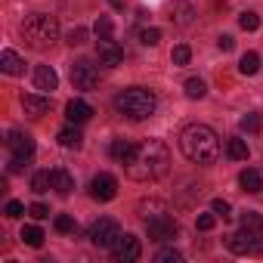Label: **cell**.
Masks as SVG:
<instances>
[{"mask_svg": "<svg viewBox=\"0 0 263 263\" xmlns=\"http://www.w3.org/2000/svg\"><path fill=\"white\" fill-rule=\"evenodd\" d=\"M127 177L137 180V183H152L158 177H164L171 171V152L161 140H146V143H137L134 155L127 161Z\"/></svg>", "mask_w": 263, "mask_h": 263, "instance_id": "6da1fadb", "label": "cell"}, {"mask_svg": "<svg viewBox=\"0 0 263 263\" xmlns=\"http://www.w3.org/2000/svg\"><path fill=\"white\" fill-rule=\"evenodd\" d=\"M180 149L192 164H214L220 158V140L208 124H189L180 134Z\"/></svg>", "mask_w": 263, "mask_h": 263, "instance_id": "7a4b0ae2", "label": "cell"}, {"mask_svg": "<svg viewBox=\"0 0 263 263\" xmlns=\"http://www.w3.org/2000/svg\"><path fill=\"white\" fill-rule=\"evenodd\" d=\"M155 105H158V99L146 87H127V90H121L115 96L118 115H124L130 121H146V118H152L155 115Z\"/></svg>", "mask_w": 263, "mask_h": 263, "instance_id": "3957f363", "label": "cell"}, {"mask_svg": "<svg viewBox=\"0 0 263 263\" xmlns=\"http://www.w3.org/2000/svg\"><path fill=\"white\" fill-rule=\"evenodd\" d=\"M22 37L31 50H50L56 41H59V22L56 16H47V13H34L22 22Z\"/></svg>", "mask_w": 263, "mask_h": 263, "instance_id": "277c9868", "label": "cell"}, {"mask_svg": "<svg viewBox=\"0 0 263 263\" xmlns=\"http://www.w3.org/2000/svg\"><path fill=\"white\" fill-rule=\"evenodd\" d=\"M7 146H10V152H13L10 174H19V171L31 161V155H34V140H31V134H19V130H13L10 140H7Z\"/></svg>", "mask_w": 263, "mask_h": 263, "instance_id": "5b68a950", "label": "cell"}, {"mask_svg": "<svg viewBox=\"0 0 263 263\" xmlns=\"http://www.w3.org/2000/svg\"><path fill=\"white\" fill-rule=\"evenodd\" d=\"M118 235H121V229H118V223H115L111 217H99V220L90 226V241H93L96 248H111V245L118 241Z\"/></svg>", "mask_w": 263, "mask_h": 263, "instance_id": "8992f818", "label": "cell"}, {"mask_svg": "<svg viewBox=\"0 0 263 263\" xmlns=\"http://www.w3.org/2000/svg\"><path fill=\"white\" fill-rule=\"evenodd\" d=\"M71 84H74V90H93V87L99 84V71H96V65H93L90 59H78V62H71Z\"/></svg>", "mask_w": 263, "mask_h": 263, "instance_id": "52a82bcc", "label": "cell"}, {"mask_svg": "<svg viewBox=\"0 0 263 263\" xmlns=\"http://www.w3.org/2000/svg\"><path fill=\"white\" fill-rule=\"evenodd\" d=\"M140 254H143V245H140V238L137 235H118V241L111 245V257L118 260V263H134V260H140Z\"/></svg>", "mask_w": 263, "mask_h": 263, "instance_id": "ba28073f", "label": "cell"}, {"mask_svg": "<svg viewBox=\"0 0 263 263\" xmlns=\"http://www.w3.org/2000/svg\"><path fill=\"white\" fill-rule=\"evenodd\" d=\"M146 229H149V238L152 241H167L177 235V220L171 214H161L155 220H146Z\"/></svg>", "mask_w": 263, "mask_h": 263, "instance_id": "9c48e42d", "label": "cell"}, {"mask_svg": "<svg viewBox=\"0 0 263 263\" xmlns=\"http://www.w3.org/2000/svg\"><path fill=\"white\" fill-rule=\"evenodd\" d=\"M90 195H93L96 201H111V198L118 195V180H115L111 174H96L93 183H90Z\"/></svg>", "mask_w": 263, "mask_h": 263, "instance_id": "30bf717a", "label": "cell"}, {"mask_svg": "<svg viewBox=\"0 0 263 263\" xmlns=\"http://www.w3.org/2000/svg\"><path fill=\"white\" fill-rule=\"evenodd\" d=\"M96 53H99V62L108 65V68H118V65L124 62V50H121L118 41H111V37H99Z\"/></svg>", "mask_w": 263, "mask_h": 263, "instance_id": "8fae6325", "label": "cell"}, {"mask_svg": "<svg viewBox=\"0 0 263 263\" xmlns=\"http://www.w3.org/2000/svg\"><path fill=\"white\" fill-rule=\"evenodd\" d=\"M226 248L232 254H254L257 251V232H248V229H238L226 238Z\"/></svg>", "mask_w": 263, "mask_h": 263, "instance_id": "7c38bea8", "label": "cell"}, {"mask_svg": "<svg viewBox=\"0 0 263 263\" xmlns=\"http://www.w3.org/2000/svg\"><path fill=\"white\" fill-rule=\"evenodd\" d=\"M22 108L28 118H44L50 111V99L47 96H37V93H25L22 96Z\"/></svg>", "mask_w": 263, "mask_h": 263, "instance_id": "4fadbf2b", "label": "cell"}, {"mask_svg": "<svg viewBox=\"0 0 263 263\" xmlns=\"http://www.w3.org/2000/svg\"><path fill=\"white\" fill-rule=\"evenodd\" d=\"M34 87L44 90V93H53V90L59 87V74H56L50 65H37V68H34Z\"/></svg>", "mask_w": 263, "mask_h": 263, "instance_id": "5bb4252c", "label": "cell"}, {"mask_svg": "<svg viewBox=\"0 0 263 263\" xmlns=\"http://www.w3.org/2000/svg\"><path fill=\"white\" fill-rule=\"evenodd\" d=\"M65 118H68L71 124H84V121L93 118V105H87L84 99H71V102L65 105Z\"/></svg>", "mask_w": 263, "mask_h": 263, "instance_id": "9a60e30c", "label": "cell"}, {"mask_svg": "<svg viewBox=\"0 0 263 263\" xmlns=\"http://www.w3.org/2000/svg\"><path fill=\"white\" fill-rule=\"evenodd\" d=\"M238 186H241L245 192L257 195V192H263V174H260V171H254V167H248V171H241V174H238Z\"/></svg>", "mask_w": 263, "mask_h": 263, "instance_id": "2e32d148", "label": "cell"}, {"mask_svg": "<svg viewBox=\"0 0 263 263\" xmlns=\"http://www.w3.org/2000/svg\"><path fill=\"white\" fill-rule=\"evenodd\" d=\"M137 211H140V217H143V220H155V217H161V214H171V211H167V204H164V201H158V198H143Z\"/></svg>", "mask_w": 263, "mask_h": 263, "instance_id": "e0dca14e", "label": "cell"}, {"mask_svg": "<svg viewBox=\"0 0 263 263\" xmlns=\"http://www.w3.org/2000/svg\"><path fill=\"white\" fill-rule=\"evenodd\" d=\"M0 68H4L7 74H22L25 62H22V56L16 50H4V53H0Z\"/></svg>", "mask_w": 263, "mask_h": 263, "instance_id": "ac0fdd59", "label": "cell"}, {"mask_svg": "<svg viewBox=\"0 0 263 263\" xmlns=\"http://www.w3.org/2000/svg\"><path fill=\"white\" fill-rule=\"evenodd\" d=\"M53 189H56L59 195H71V189H74V177H71L65 167H56V171H53Z\"/></svg>", "mask_w": 263, "mask_h": 263, "instance_id": "d6986e66", "label": "cell"}, {"mask_svg": "<svg viewBox=\"0 0 263 263\" xmlns=\"http://www.w3.org/2000/svg\"><path fill=\"white\" fill-rule=\"evenodd\" d=\"M59 146L62 149H81V143H84V137H81V130L78 127H65V130H59Z\"/></svg>", "mask_w": 263, "mask_h": 263, "instance_id": "ffe728a7", "label": "cell"}, {"mask_svg": "<svg viewBox=\"0 0 263 263\" xmlns=\"http://www.w3.org/2000/svg\"><path fill=\"white\" fill-rule=\"evenodd\" d=\"M134 149H137V143H130V140H111V158L115 161H127L130 155H134Z\"/></svg>", "mask_w": 263, "mask_h": 263, "instance_id": "44dd1931", "label": "cell"}, {"mask_svg": "<svg viewBox=\"0 0 263 263\" xmlns=\"http://www.w3.org/2000/svg\"><path fill=\"white\" fill-rule=\"evenodd\" d=\"M226 155H229L232 161H248V143H245L241 137H232V140L226 143Z\"/></svg>", "mask_w": 263, "mask_h": 263, "instance_id": "7402d4cb", "label": "cell"}, {"mask_svg": "<svg viewBox=\"0 0 263 263\" xmlns=\"http://www.w3.org/2000/svg\"><path fill=\"white\" fill-rule=\"evenodd\" d=\"M50 189H53V174H50V171H37V174L31 177V192L44 195V192H50Z\"/></svg>", "mask_w": 263, "mask_h": 263, "instance_id": "603a6c76", "label": "cell"}, {"mask_svg": "<svg viewBox=\"0 0 263 263\" xmlns=\"http://www.w3.org/2000/svg\"><path fill=\"white\" fill-rule=\"evenodd\" d=\"M192 16H195V13H192V7L186 4V0H174V16H171V19H174L177 25H189Z\"/></svg>", "mask_w": 263, "mask_h": 263, "instance_id": "cb8c5ba5", "label": "cell"}, {"mask_svg": "<svg viewBox=\"0 0 263 263\" xmlns=\"http://www.w3.org/2000/svg\"><path fill=\"white\" fill-rule=\"evenodd\" d=\"M44 238H47V235H44L41 226H25V229H22V241H25L28 248H41Z\"/></svg>", "mask_w": 263, "mask_h": 263, "instance_id": "d4e9b609", "label": "cell"}, {"mask_svg": "<svg viewBox=\"0 0 263 263\" xmlns=\"http://www.w3.org/2000/svg\"><path fill=\"white\" fill-rule=\"evenodd\" d=\"M241 229H248V232H263V217H260L257 211H245V214H241Z\"/></svg>", "mask_w": 263, "mask_h": 263, "instance_id": "484cf974", "label": "cell"}, {"mask_svg": "<svg viewBox=\"0 0 263 263\" xmlns=\"http://www.w3.org/2000/svg\"><path fill=\"white\" fill-rule=\"evenodd\" d=\"M238 71H241V74H257V71H260V56H257V53H245L241 62H238Z\"/></svg>", "mask_w": 263, "mask_h": 263, "instance_id": "4316f807", "label": "cell"}, {"mask_svg": "<svg viewBox=\"0 0 263 263\" xmlns=\"http://www.w3.org/2000/svg\"><path fill=\"white\" fill-rule=\"evenodd\" d=\"M204 93H208V84H204L201 78H189V81H186V96H189V99H201Z\"/></svg>", "mask_w": 263, "mask_h": 263, "instance_id": "83f0119b", "label": "cell"}, {"mask_svg": "<svg viewBox=\"0 0 263 263\" xmlns=\"http://www.w3.org/2000/svg\"><path fill=\"white\" fill-rule=\"evenodd\" d=\"M65 44H71V47H81V44H87V28L74 25V28L65 34Z\"/></svg>", "mask_w": 263, "mask_h": 263, "instance_id": "f1b7e54d", "label": "cell"}, {"mask_svg": "<svg viewBox=\"0 0 263 263\" xmlns=\"http://www.w3.org/2000/svg\"><path fill=\"white\" fill-rule=\"evenodd\" d=\"M171 59H174V65H189V59H192V50H189L186 44H180V47H174Z\"/></svg>", "mask_w": 263, "mask_h": 263, "instance_id": "f546056e", "label": "cell"}, {"mask_svg": "<svg viewBox=\"0 0 263 263\" xmlns=\"http://www.w3.org/2000/svg\"><path fill=\"white\" fill-rule=\"evenodd\" d=\"M238 25H241L245 31H257V28H260V16H257V13H241V16H238Z\"/></svg>", "mask_w": 263, "mask_h": 263, "instance_id": "4dcf8cb0", "label": "cell"}, {"mask_svg": "<svg viewBox=\"0 0 263 263\" xmlns=\"http://www.w3.org/2000/svg\"><path fill=\"white\" fill-rule=\"evenodd\" d=\"M74 229H78V226H74V220H71L68 214H59V217H56V232H62V235H71Z\"/></svg>", "mask_w": 263, "mask_h": 263, "instance_id": "1f68e13d", "label": "cell"}, {"mask_svg": "<svg viewBox=\"0 0 263 263\" xmlns=\"http://www.w3.org/2000/svg\"><path fill=\"white\" fill-rule=\"evenodd\" d=\"M155 260H158V263H180V260H183V254H180L177 248H164V251H158V254H155Z\"/></svg>", "mask_w": 263, "mask_h": 263, "instance_id": "d6a6232c", "label": "cell"}, {"mask_svg": "<svg viewBox=\"0 0 263 263\" xmlns=\"http://www.w3.org/2000/svg\"><path fill=\"white\" fill-rule=\"evenodd\" d=\"M93 31H96V37H111V19L108 16H99L96 25H93Z\"/></svg>", "mask_w": 263, "mask_h": 263, "instance_id": "836d02e7", "label": "cell"}, {"mask_svg": "<svg viewBox=\"0 0 263 263\" xmlns=\"http://www.w3.org/2000/svg\"><path fill=\"white\" fill-rule=\"evenodd\" d=\"M238 127L245 130V134H257V130H260V118H257V115H245V118L238 121Z\"/></svg>", "mask_w": 263, "mask_h": 263, "instance_id": "e575fe53", "label": "cell"}, {"mask_svg": "<svg viewBox=\"0 0 263 263\" xmlns=\"http://www.w3.org/2000/svg\"><path fill=\"white\" fill-rule=\"evenodd\" d=\"M140 41H143L146 47H155V44L161 41V31H158V28H143V31H140Z\"/></svg>", "mask_w": 263, "mask_h": 263, "instance_id": "d590c367", "label": "cell"}, {"mask_svg": "<svg viewBox=\"0 0 263 263\" xmlns=\"http://www.w3.org/2000/svg\"><path fill=\"white\" fill-rule=\"evenodd\" d=\"M195 226H198L201 232H211V229L217 226V214H198V220H195Z\"/></svg>", "mask_w": 263, "mask_h": 263, "instance_id": "8d00e7d4", "label": "cell"}, {"mask_svg": "<svg viewBox=\"0 0 263 263\" xmlns=\"http://www.w3.org/2000/svg\"><path fill=\"white\" fill-rule=\"evenodd\" d=\"M4 214H7L10 220H19V217L25 214V204H22V201H7V208H4Z\"/></svg>", "mask_w": 263, "mask_h": 263, "instance_id": "74e56055", "label": "cell"}, {"mask_svg": "<svg viewBox=\"0 0 263 263\" xmlns=\"http://www.w3.org/2000/svg\"><path fill=\"white\" fill-rule=\"evenodd\" d=\"M211 211H214L217 217H223V220H226V217L232 214V208H229V201H223V198H214V201H211Z\"/></svg>", "mask_w": 263, "mask_h": 263, "instance_id": "f35d334b", "label": "cell"}, {"mask_svg": "<svg viewBox=\"0 0 263 263\" xmlns=\"http://www.w3.org/2000/svg\"><path fill=\"white\" fill-rule=\"evenodd\" d=\"M28 214H31L34 220H47V217H50V208L41 204V201H34V204H28Z\"/></svg>", "mask_w": 263, "mask_h": 263, "instance_id": "ab89813d", "label": "cell"}, {"mask_svg": "<svg viewBox=\"0 0 263 263\" xmlns=\"http://www.w3.org/2000/svg\"><path fill=\"white\" fill-rule=\"evenodd\" d=\"M217 44H220V50H223V53H229V50L235 47V41H232L229 34H220V41H217Z\"/></svg>", "mask_w": 263, "mask_h": 263, "instance_id": "60d3db41", "label": "cell"}, {"mask_svg": "<svg viewBox=\"0 0 263 263\" xmlns=\"http://www.w3.org/2000/svg\"><path fill=\"white\" fill-rule=\"evenodd\" d=\"M108 4H111L115 10H124V0H108Z\"/></svg>", "mask_w": 263, "mask_h": 263, "instance_id": "b9f144b4", "label": "cell"}]
</instances>
